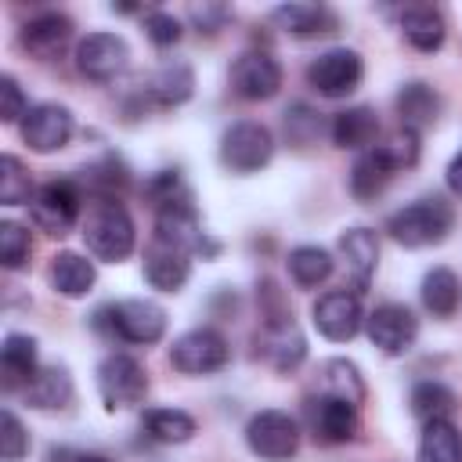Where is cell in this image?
Segmentation results:
<instances>
[{"label": "cell", "instance_id": "6da1fadb", "mask_svg": "<svg viewBox=\"0 0 462 462\" xmlns=\"http://www.w3.org/2000/svg\"><path fill=\"white\" fill-rule=\"evenodd\" d=\"M455 227V209L448 199L440 195H426V199H415L408 202L404 209L390 213L386 220V231L393 242L408 245V249H422V245H437L448 238V231Z\"/></svg>", "mask_w": 462, "mask_h": 462}, {"label": "cell", "instance_id": "7a4b0ae2", "mask_svg": "<svg viewBox=\"0 0 462 462\" xmlns=\"http://www.w3.org/2000/svg\"><path fill=\"white\" fill-rule=\"evenodd\" d=\"M134 220L126 213V206L119 199H97L87 209L83 220V242L90 249V256L105 260V263H119L134 253Z\"/></svg>", "mask_w": 462, "mask_h": 462}, {"label": "cell", "instance_id": "3957f363", "mask_svg": "<svg viewBox=\"0 0 462 462\" xmlns=\"http://www.w3.org/2000/svg\"><path fill=\"white\" fill-rule=\"evenodd\" d=\"M94 328H105L134 346H152L166 332V310L155 300H119L94 314Z\"/></svg>", "mask_w": 462, "mask_h": 462}, {"label": "cell", "instance_id": "277c9868", "mask_svg": "<svg viewBox=\"0 0 462 462\" xmlns=\"http://www.w3.org/2000/svg\"><path fill=\"white\" fill-rule=\"evenodd\" d=\"M271 155H274V137L256 119H238L220 134V162L231 173H256L271 162Z\"/></svg>", "mask_w": 462, "mask_h": 462}, {"label": "cell", "instance_id": "5b68a950", "mask_svg": "<svg viewBox=\"0 0 462 462\" xmlns=\"http://www.w3.org/2000/svg\"><path fill=\"white\" fill-rule=\"evenodd\" d=\"M245 444L263 462H289L300 448V426L289 411L263 408L245 422Z\"/></svg>", "mask_w": 462, "mask_h": 462}, {"label": "cell", "instance_id": "8992f818", "mask_svg": "<svg viewBox=\"0 0 462 462\" xmlns=\"http://www.w3.org/2000/svg\"><path fill=\"white\" fill-rule=\"evenodd\" d=\"M97 393H101V401H105L108 411L141 404L144 393H148L144 365L137 357H130V354H108L97 365Z\"/></svg>", "mask_w": 462, "mask_h": 462}, {"label": "cell", "instance_id": "52a82bcc", "mask_svg": "<svg viewBox=\"0 0 462 462\" xmlns=\"http://www.w3.org/2000/svg\"><path fill=\"white\" fill-rule=\"evenodd\" d=\"M231 361V346L217 328H188L170 346V365L184 375H209Z\"/></svg>", "mask_w": 462, "mask_h": 462}, {"label": "cell", "instance_id": "ba28073f", "mask_svg": "<svg viewBox=\"0 0 462 462\" xmlns=\"http://www.w3.org/2000/svg\"><path fill=\"white\" fill-rule=\"evenodd\" d=\"M155 238L166 242V245L184 249L188 256H191V253L213 256V253L220 249L217 242L206 238V231H202V224H199V213H195V206H191V195H180V199L159 206V213H155Z\"/></svg>", "mask_w": 462, "mask_h": 462}, {"label": "cell", "instance_id": "9c48e42d", "mask_svg": "<svg viewBox=\"0 0 462 462\" xmlns=\"http://www.w3.org/2000/svg\"><path fill=\"white\" fill-rule=\"evenodd\" d=\"M361 76H365V61L350 47H328L307 65V83L321 97H343V94L357 90Z\"/></svg>", "mask_w": 462, "mask_h": 462}, {"label": "cell", "instance_id": "30bf717a", "mask_svg": "<svg viewBox=\"0 0 462 462\" xmlns=\"http://www.w3.org/2000/svg\"><path fill=\"white\" fill-rule=\"evenodd\" d=\"M79 188L72 180H47L43 188H36L32 202H29V213H32V224L43 227L47 235H69L79 220Z\"/></svg>", "mask_w": 462, "mask_h": 462}, {"label": "cell", "instance_id": "8fae6325", "mask_svg": "<svg viewBox=\"0 0 462 462\" xmlns=\"http://www.w3.org/2000/svg\"><path fill=\"white\" fill-rule=\"evenodd\" d=\"M130 65V47L116 32H87L76 43V69L94 83H112Z\"/></svg>", "mask_w": 462, "mask_h": 462}, {"label": "cell", "instance_id": "7c38bea8", "mask_svg": "<svg viewBox=\"0 0 462 462\" xmlns=\"http://www.w3.org/2000/svg\"><path fill=\"white\" fill-rule=\"evenodd\" d=\"M310 321H314V328H318L325 339L346 343V339H354V336L361 332V325H365L361 296L350 292V289H332V292H325V296L314 300Z\"/></svg>", "mask_w": 462, "mask_h": 462}, {"label": "cell", "instance_id": "4fadbf2b", "mask_svg": "<svg viewBox=\"0 0 462 462\" xmlns=\"http://www.w3.org/2000/svg\"><path fill=\"white\" fill-rule=\"evenodd\" d=\"M365 332H368L372 346L397 357V354L411 350V343L419 339V318L404 303H379L372 314H365Z\"/></svg>", "mask_w": 462, "mask_h": 462}, {"label": "cell", "instance_id": "5bb4252c", "mask_svg": "<svg viewBox=\"0 0 462 462\" xmlns=\"http://www.w3.org/2000/svg\"><path fill=\"white\" fill-rule=\"evenodd\" d=\"M307 422H310L314 440H321V444H346L361 430L357 404L328 397V393H318L307 401Z\"/></svg>", "mask_w": 462, "mask_h": 462}, {"label": "cell", "instance_id": "9a60e30c", "mask_svg": "<svg viewBox=\"0 0 462 462\" xmlns=\"http://www.w3.org/2000/svg\"><path fill=\"white\" fill-rule=\"evenodd\" d=\"M282 87V65L267 51H245L231 65V90L242 101H267Z\"/></svg>", "mask_w": 462, "mask_h": 462}, {"label": "cell", "instance_id": "2e32d148", "mask_svg": "<svg viewBox=\"0 0 462 462\" xmlns=\"http://www.w3.org/2000/svg\"><path fill=\"white\" fill-rule=\"evenodd\" d=\"M72 126H76V123H72V112H69L65 105L43 101V105H32V108L25 112V119H22V141H25L32 152L47 155V152H58V148L69 144Z\"/></svg>", "mask_w": 462, "mask_h": 462}, {"label": "cell", "instance_id": "e0dca14e", "mask_svg": "<svg viewBox=\"0 0 462 462\" xmlns=\"http://www.w3.org/2000/svg\"><path fill=\"white\" fill-rule=\"evenodd\" d=\"M72 40V18L58 14V11H43L32 14L22 29H18V47L36 58V61H54Z\"/></svg>", "mask_w": 462, "mask_h": 462}, {"label": "cell", "instance_id": "ac0fdd59", "mask_svg": "<svg viewBox=\"0 0 462 462\" xmlns=\"http://www.w3.org/2000/svg\"><path fill=\"white\" fill-rule=\"evenodd\" d=\"M256 346H260V357H263L274 372H292V368H300L303 357H307V339H303V332L296 328L292 318L263 321V332L256 336Z\"/></svg>", "mask_w": 462, "mask_h": 462}, {"label": "cell", "instance_id": "d6986e66", "mask_svg": "<svg viewBox=\"0 0 462 462\" xmlns=\"http://www.w3.org/2000/svg\"><path fill=\"white\" fill-rule=\"evenodd\" d=\"M339 256H343V271L350 282V292H365L372 285L375 263H379V242L368 227H346L339 235Z\"/></svg>", "mask_w": 462, "mask_h": 462}, {"label": "cell", "instance_id": "ffe728a7", "mask_svg": "<svg viewBox=\"0 0 462 462\" xmlns=\"http://www.w3.org/2000/svg\"><path fill=\"white\" fill-rule=\"evenodd\" d=\"M188 274H191V260H188L184 249L166 245L159 238L144 249V282L152 289H159V292H180L184 282H188Z\"/></svg>", "mask_w": 462, "mask_h": 462}, {"label": "cell", "instance_id": "44dd1931", "mask_svg": "<svg viewBox=\"0 0 462 462\" xmlns=\"http://www.w3.org/2000/svg\"><path fill=\"white\" fill-rule=\"evenodd\" d=\"M379 137V116L368 105H354L332 116V144L346 152H368Z\"/></svg>", "mask_w": 462, "mask_h": 462}, {"label": "cell", "instance_id": "7402d4cb", "mask_svg": "<svg viewBox=\"0 0 462 462\" xmlns=\"http://www.w3.org/2000/svg\"><path fill=\"white\" fill-rule=\"evenodd\" d=\"M47 278H51V289L58 296H69V300H79L94 289L97 282V271L94 263L83 256V253H72V249H61L51 256V267H47Z\"/></svg>", "mask_w": 462, "mask_h": 462}, {"label": "cell", "instance_id": "603a6c76", "mask_svg": "<svg viewBox=\"0 0 462 462\" xmlns=\"http://www.w3.org/2000/svg\"><path fill=\"white\" fill-rule=\"evenodd\" d=\"M0 372H4V386L7 390H25L29 379L40 372V350L36 339L25 332H7L4 346H0Z\"/></svg>", "mask_w": 462, "mask_h": 462}, {"label": "cell", "instance_id": "cb8c5ba5", "mask_svg": "<svg viewBox=\"0 0 462 462\" xmlns=\"http://www.w3.org/2000/svg\"><path fill=\"white\" fill-rule=\"evenodd\" d=\"M191 90H195V72H191L188 61H166V65H159V69L148 76V83H144V94H148L152 105H159V108H177V105H184V101L191 97Z\"/></svg>", "mask_w": 462, "mask_h": 462}, {"label": "cell", "instance_id": "d4e9b609", "mask_svg": "<svg viewBox=\"0 0 462 462\" xmlns=\"http://www.w3.org/2000/svg\"><path fill=\"white\" fill-rule=\"evenodd\" d=\"M397 116H401V126H408V130H426V126H433L437 119H440V94L430 87V83H422V79H415V83H404L401 90H397Z\"/></svg>", "mask_w": 462, "mask_h": 462}, {"label": "cell", "instance_id": "484cf974", "mask_svg": "<svg viewBox=\"0 0 462 462\" xmlns=\"http://www.w3.org/2000/svg\"><path fill=\"white\" fill-rule=\"evenodd\" d=\"M271 22L292 36H325L336 29V14L321 4H282L271 11Z\"/></svg>", "mask_w": 462, "mask_h": 462}, {"label": "cell", "instance_id": "4316f807", "mask_svg": "<svg viewBox=\"0 0 462 462\" xmlns=\"http://www.w3.org/2000/svg\"><path fill=\"white\" fill-rule=\"evenodd\" d=\"M401 36L422 51V54H433L444 47V36H448V25H444V14L437 7H408L401 14Z\"/></svg>", "mask_w": 462, "mask_h": 462}, {"label": "cell", "instance_id": "83f0119b", "mask_svg": "<svg viewBox=\"0 0 462 462\" xmlns=\"http://www.w3.org/2000/svg\"><path fill=\"white\" fill-rule=\"evenodd\" d=\"M393 173H397V170L386 162V155H383L379 148H368V152H361V155L354 159V166H350V195H354L357 202H372V199L390 184Z\"/></svg>", "mask_w": 462, "mask_h": 462}, {"label": "cell", "instance_id": "f1b7e54d", "mask_svg": "<svg viewBox=\"0 0 462 462\" xmlns=\"http://www.w3.org/2000/svg\"><path fill=\"white\" fill-rule=\"evenodd\" d=\"M419 292H422V307H426L433 318H451V314L458 310V303H462V282H458V274H455L451 267H433V271H426Z\"/></svg>", "mask_w": 462, "mask_h": 462}, {"label": "cell", "instance_id": "f546056e", "mask_svg": "<svg viewBox=\"0 0 462 462\" xmlns=\"http://www.w3.org/2000/svg\"><path fill=\"white\" fill-rule=\"evenodd\" d=\"M25 401H29L32 408H40V411L65 408V404L72 401V379H69V372H65L61 365L40 368V372L29 379V386H25Z\"/></svg>", "mask_w": 462, "mask_h": 462}, {"label": "cell", "instance_id": "4dcf8cb0", "mask_svg": "<svg viewBox=\"0 0 462 462\" xmlns=\"http://www.w3.org/2000/svg\"><path fill=\"white\" fill-rule=\"evenodd\" d=\"M419 462H462V430L451 419H433L419 437Z\"/></svg>", "mask_w": 462, "mask_h": 462}, {"label": "cell", "instance_id": "1f68e13d", "mask_svg": "<svg viewBox=\"0 0 462 462\" xmlns=\"http://www.w3.org/2000/svg\"><path fill=\"white\" fill-rule=\"evenodd\" d=\"M318 393H328V397L361 404V401H365V379H361V372H357L354 361L332 357V361H325L321 372H318Z\"/></svg>", "mask_w": 462, "mask_h": 462}, {"label": "cell", "instance_id": "d6a6232c", "mask_svg": "<svg viewBox=\"0 0 462 462\" xmlns=\"http://www.w3.org/2000/svg\"><path fill=\"white\" fill-rule=\"evenodd\" d=\"M285 267H289V278L300 289H318L321 282H328L336 263H332V253L321 249V245H296V249H289Z\"/></svg>", "mask_w": 462, "mask_h": 462}, {"label": "cell", "instance_id": "836d02e7", "mask_svg": "<svg viewBox=\"0 0 462 462\" xmlns=\"http://www.w3.org/2000/svg\"><path fill=\"white\" fill-rule=\"evenodd\" d=\"M144 430L159 444H184L195 437V419L180 408H148L144 411Z\"/></svg>", "mask_w": 462, "mask_h": 462}, {"label": "cell", "instance_id": "e575fe53", "mask_svg": "<svg viewBox=\"0 0 462 462\" xmlns=\"http://www.w3.org/2000/svg\"><path fill=\"white\" fill-rule=\"evenodd\" d=\"M411 411L422 419V422H433V419H451L458 411V397L455 390H448L444 383L437 379H426L411 390Z\"/></svg>", "mask_w": 462, "mask_h": 462}, {"label": "cell", "instance_id": "d590c367", "mask_svg": "<svg viewBox=\"0 0 462 462\" xmlns=\"http://www.w3.org/2000/svg\"><path fill=\"white\" fill-rule=\"evenodd\" d=\"M32 177H29V170L22 166V159H14V155H4L0 159V202L4 206H25V202H32Z\"/></svg>", "mask_w": 462, "mask_h": 462}, {"label": "cell", "instance_id": "8d00e7d4", "mask_svg": "<svg viewBox=\"0 0 462 462\" xmlns=\"http://www.w3.org/2000/svg\"><path fill=\"white\" fill-rule=\"evenodd\" d=\"M32 253V242H29V231L14 220H4L0 224V263L7 271H18Z\"/></svg>", "mask_w": 462, "mask_h": 462}, {"label": "cell", "instance_id": "74e56055", "mask_svg": "<svg viewBox=\"0 0 462 462\" xmlns=\"http://www.w3.org/2000/svg\"><path fill=\"white\" fill-rule=\"evenodd\" d=\"M87 184H90V191H94L97 199H116V191L126 184V166H123L116 155H105L101 162L90 166Z\"/></svg>", "mask_w": 462, "mask_h": 462}, {"label": "cell", "instance_id": "f35d334b", "mask_svg": "<svg viewBox=\"0 0 462 462\" xmlns=\"http://www.w3.org/2000/svg\"><path fill=\"white\" fill-rule=\"evenodd\" d=\"M383 155H386V162L393 166V170H408V166H415L419 162V134L415 130H408V126H401L397 134H390L383 144H375Z\"/></svg>", "mask_w": 462, "mask_h": 462}, {"label": "cell", "instance_id": "ab89813d", "mask_svg": "<svg viewBox=\"0 0 462 462\" xmlns=\"http://www.w3.org/2000/svg\"><path fill=\"white\" fill-rule=\"evenodd\" d=\"M25 455H29V433H25L22 419L11 408H4V415H0V458L22 462Z\"/></svg>", "mask_w": 462, "mask_h": 462}, {"label": "cell", "instance_id": "60d3db41", "mask_svg": "<svg viewBox=\"0 0 462 462\" xmlns=\"http://www.w3.org/2000/svg\"><path fill=\"white\" fill-rule=\"evenodd\" d=\"M318 134H321V119H318L314 108L292 105V108L285 112V137H289L292 144H310Z\"/></svg>", "mask_w": 462, "mask_h": 462}, {"label": "cell", "instance_id": "b9f144b4", "mask_svg": "<svg viewBox=\"0 0 462 462\" xmlns=\"http://www.w3.org/2000/svg\"><path fill=\"white\" fill-rule=\"evenodd\" d=\"M144 36H148L155 47H173V43H180L184 25H180V18H173L170 11H148V14H144Z\"/></svg>", "mask_w": 462, "mask_h": 462}, {"label": "cell", "instance_id": "7bdbcfd3", "mask_svg": "<svg viewBox=\"0 0 462 462\" xmlns=\"http://www.w3.org/2000/svg\"><path fill=\"white\" fill-rule=\"evenodd\" d=\"M25 112H29V101H25L22 87H18V79L14 76H0V119L4 123H18V119H25Z\"/></svg>", "mask_w": 462, "mask_h": 462}, {"label": "cell", "instance_id": "ee69618b", "mask_svg": "<svg viewBox=\"0 0 462 462\" xmlns=\"http://www.w3.org/2000/svg\"><path fill=\"white\" fill-rule=\"evenodd\" d=\"M191 22L199 25V32H217L227 18H231V7L227 4H191Z\"/></svg>", "mask_w": 462, "mask_h": 462}, {"label": "cell", "instance_id": "f6af8a7d", "mask_svg": "<svg viewBox=\"0 0 462 462\" xmlns=\"http://www.w3.org/2000/svg\"><path fill=\"white\" fill-rule=\"evenodd\" d=\"M444 180H448V188H451V195H458L462 199V152L448 162V170H444Z\"/></svg>", "mask_w": 462, "mask_h": 462}, {"label": "cell", "instance_id": "bcb514c9", "mask_svg": "<svg viewBox=\"0 0 462 462\" xmlns=\"http://www.w3.org/2000/svg\"><path fill=\"white\" fill-rule=\"evenodd\" d=\"M69 462H112V458H105L97 451H69Z\"/></svg>", "mask_w": 462, "mask_h": 462}]
</instances>
